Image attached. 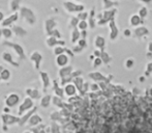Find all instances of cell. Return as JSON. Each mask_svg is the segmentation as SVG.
Masks as SVG:
<instances>
[{
    "instance_id": "5",
    "label": "cell",
    "mask_w": 152,
    "mask_h": 133,
    "mask_svg": "<svg viewBox=\"0 0 152 133\" xmlns=\"http://www.w3.org/2000/svg\"><path fill=\"white\" fill-rule=\"evenodd\" d=\"M4 45H5V46L10 47V48H14V49H15V52L17 53V55H18V56H20L22 59H24V57H25V54H24V49H23L22 47L20 46V45H18V44H14V43H7V42L4 43Z\"/></svg>"
},
{
    "instance_id": "3",
    "label": "cell",
    "mask_w": 152,
    "mask_h": 133,
    "mask_svg": "<svg viewBox=\"0 0 152 133\" xmlns=\"http://www.w3.org/2000/svg\"><path fill=\"white\" fill-rule=\"evenodd\" d=\"M33 106V101H32L31 98H25L23 103L21 104L20 108H19V115H22L24 111H27L28 109H30L31 107Z\"/></svg>"
},
{
    "instance_id": "20",
    "label": "cell",
    "mask_w": 152,
    "mask_h": 133,
    "mask_svg": "<svg viewBox=\"0 0 152 133\" xmlns=\"http://www.w3.org/2000/svg\"><path fill=\"white\" fill-rule=\"evenodd\" d=\"M4 111H5V112H8V111H10V109L8 108L7 106H6V107H4Z\"/></svg>"
},
{
    "instance_id": "21",
    "label": "cell",
    "mask_w": 152,
    "mask_h": 133,
    "mask_svg": "<svg viewBox=\"0 0 152 133\" xmlns=\"http://www.w3.org/2000/svg\"><path fill=\"white\" fill-rule=\"evenodd\" d=\"M2 35V34H1V29H0V36H1Z\"/></svg>"
},
{
    "instance_id": "11",
    "label": "cell",
    "mask_w": 152,
    "mask_h": 133,
    "mask_svg": "<svg viewBox=\"0 0 152 133\" xmlns=\"http://www.w3.org/2000/svg\"><path fill=\"white\" fill-rule=\"evenodd\" d=\"M64 92H65V94L67 96H74L76 94L77 89L72 84H67L65 86V89H64Z\"/></svg>"
},
{
    "instance_id": "17",
    "label": "cell",
    "mask_w": 152,
    "mask_h": 133,
    "mask_svg": "<svg viewBox=\"0 0 152 133\" xmlns=\"http://www.w3.org/2000/svg\"><path fill=\"white\" fill-rule=\"evenodd\" d=\"M63 52H64V50H63V48L62 47H56L55 48V50H54V53L56 55H60V54H63Z\"/></svg>"
},
{
    "instance_id": "10",
    "label": "cell",
    "mask_w": 152,
    "mask_h": 133,
    "mask_svg": "<svg viewBox=\"0 0 152 133\" xmlns=\"http://www.w3.org/2000/svg\"><path fill=\"white\" fill-rule=\"evenodd\" d=\"M12 33H15L18 36H25L27 34V31L20 26H14V28H12Z\"/></svg>"
},
{
    "instance_id": "8",
    "label": "cell",
    "mask_w": 152,
    "mask_h": 133,
    "mask_svg": "<svg viewBox=\"0 0 152 133\" xmlns=\"http://www.w3.org/2000/svg\"><path fill=\"white\" fill-rule=\"evenodd\" d=\"M17 19H18V14H15V15H12V16H10V18L4 19V20L2 21V26L3 27L12 26V24L15 23V21H16Z\"/></svg>"
},
{
    "instance_id": "18",
    "label": "cell",
    "mask_w": 152,
    "mask_h": 133,
    "mask_svg": "<svg viewBox=\"0 0 152 133\" xmlns=\"http://www.w3.org/2000/svg\"><path fill=\"white\" fill-rule=\"evenodd\" d=\"M79 27H80L81 29H86L87 23H86V22H84V21H82V22H80V24H79Z\"/></svg>"
},
{
    "instance_id": "2",
    "label": "cell",
    "mask_w": 152,
    "mask_h": 133,
    "mask_svg": "<svg viewBox=\"0 0 152 133\" xmlns=\"http://www.w3.org/2000/svg\"><path fill=\"white\" fill-rule=\"evenodd\" d=\"M20 102V96L17 95V94L12 93V94H10V95L6 97V100H5V104L8 108H12V107H15L19 104Z\"/></svg>"
},
{
    "instance_id": "7",
    "label": "cell",
    "mask_w": 152,
    "mask_h": 133,
    "mask_svg": "<svg viewBox=\"0 0 152 133\" xmlns=\"http://www.w3.org/2000/svg\"><path fill=\"white\" fill-rule=\"evenodd\" d=\"M68 63V56L65 54H60V55H57L56 57V65L60 68H64Z\"/></svg>"
},
{
    "instance_id": "19",
    "label": "cell",
    "mask_w": 152,
    "mask_h": 133,
    "mask_svg": "<svg viewBox=\"0 0 152 133\" xmlns=\"http://www.w3.org/2000/svg\"><path fill=\"white\" fill-rule=\"evenodd\" d=\"M3 20H4V14L0 10V23H1Z\"/></svg>"
},
{
    "instance_id": "4",
    "label": "cell",
    "mask_w": 152,
    "mask_h": 133,
    "mask_svg": "<svg viewBox=\"0 0 152 133\" xmlns=\"http://www.w3.org/2000/svg\"><path fill=\"white\" fill-rule=\"evenodd\" d=\"M30 59L32 61V63L34 64V66H35L36 70H39L40 64H42V55L40 54L38 51H35V52H33L31 54Z\"/></svg>"
},
{
    "instance_id": "15",
    "label": "cell",
    "mask_w": 152,
    "mask_h": 133,
    "mask_svg": "<svg viewBox=\"0 0 152 133\" xmlns=\"http://www.w3.org/2000/svg\"><path fill=\"white\" fill-rule=\"evenodd\" d=\"M50 99H51L50 96H45V97L42 99V101H40V105H42V107H48L51 102Z\"/></svg>"
},
{
    "instance_id": "14",
    "label": "cell",
    "mask_w": 152,
    "mask_h": 133,
    "mask_svg": "<svg viewBox=\"0 0 152 133\" xmlns=\"http://www.w3.org/2000/svg\"><path fill=\"white\" fill-rule=\"evenodd\" d=\"M12 29H10V28H3L1 30V34L4 36L5 38H10L12 36Z\"/></svg>"
},
{
    "instance_id": "9",
    "label": "cell",
    "mask_w": 152,
    "mask_h": 133,
    "mask_svg": "<svg viewBox=\"0 0 152 133\" xmlns=\"http://www.w3.org/2000/svg\"><path fill=\"white\" fill-rule=\"evenodd\" d=\"M2 58H3V61H5L6 63H10V65H12V66H19V65H17V64L15 63L14 61H12V55H10V53L7 52V51H5V52H4L3 54H2Z\"/></svg>"
},
{
    "instance_id": "6",
    "label": "cell",
    "mask_w": 152,
    "mask_h": 133,
    "mask_svg": "<svg viewBox=\"0 0 152 133\" xmlns=\"http://www.w3.org/2000/svg\"><path fill=\"white\" fill-rule=\"evenodd\" d=\"M40 79H42V87H44V92L47 91L49 86L51 84V81H50V78H49V75L48 73L46 72H40Z\"/></svg>"
},
{
    "instance_id": "1",
    "label": "cell",
    "mask_w": 152,
    "mask_h": 133,
    "mask_svg": "<svg viewBox=\"0 0 152 133\" xmlns=\"http://www.w3.org/2000/svg\"><path fill=\"white\" fill-rule=\"evenodd\" d=\"M21 13H22V15H24L25 16L24 17L25 21H26L30 26H33V24L36 21L35 15L33 14V12H32L31 10H29V7H25V6H23L22 10H21Z\"/></svg>"
},
{
    "instance_id": "13",
    "label": "cell",
    "mask_w": 152,
    "mask_h": 133,
    "mask_svg": "<svg viewBox=\"0 0 152 133\" xmlns=\"http://www.w3.org/2000/svg\"><path fill=\"white\" fill-rule=\"evenodd\" d=\"M26 92H27V94L30 96L29 98H31L32 100L35 99V98H37L38 96H39V92H38L36 89H27Z\"/></svg>"
},
{
    "instance_id": "12",
    "label": "cell",
    "mask_w": 152,
    "mask_h": 133,
    "mask_svg": "<svg viewBox=\"0 0 152 133\" xmlns=\"http://www.w3.org/2000/svg\"><path fill=\"white\" fill-rule=\"evenodd\" d=\"M10 79V72L8 70H1L0 73V80L1 81H8Z\"/></svg>"
},
{
    "instance_id": "16",
    "label": "cell",
    "mask_w": 152,
    "mask_h": 133,
    "mask_svg": "<svg viewBox=\"0 0 152 133\" xmlns=\"http://www.w3.org/2000/svg\"><path fill=\"white\" fill-rule=\"evenodd\" d=\"M55 44H57L56 42V38H48V40H47V45H48L49 47H53Z\"/></svg>"
}]
</instances>
